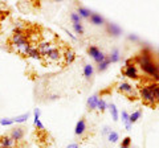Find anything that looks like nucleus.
Returning a JSON list of instances; mask_svg holds the SVG:
<instances>
[{
  "label": "nucleus",
  "instance_id": "1",
  "mask_svg": "<svg viewBox=\"0 0 159 148\" xmlns=\"http://www.w3.org/2000/svg\"><path fill=\"white\" fill-rule=\"evenodd\" d=\"M135 62L141 66V69L146 74L152 77L154 80H159V66L151 60V56L147 50L142 52L139 54V56L135 58Z\"/></svg>",
  "mask_w": 159,
  "mask_h": 148
},
{
  "label": "nucleus",
  "instance_id": "2",
  "mask_svg": "<svg viewBox=\"0 0 159 148\" xmlns=\"http://www.w3.org/2000/svg\"><path fill=\"white\" fill-rule=\"evenodd\" d=\"M139 94H141V98L142 101L146 103V105H150V106H155V97H154V93H152V89L150 86V83L148 85H145L139 89Z\"/></svg>",
  "mask_w": 159,
  "mask_h": 148
},
{
  "label": "nucleus",
  "instance_id": "3",
  "mask_svg": "<svg viewBox=\"0 0 159 148\" xmlns=\"http://www.w3.org/2000/svg\"><path fill=\"white\" fill-rule=\"evenodd\" d=\"M88 53L93 57V60L96 61L97 63H101L102 61H105V58H106V56L101 50H99L97 46H90V48L88 49Z\"/></svg>",
  "mask_w": 159,
  "mask_h": 148
},
{
  "label": "nucleus",
  "instance_id": "4",
  "mask_svg": "<svg viewBox=\"0 0 159 148\" xmlns=\"http://www.w3.org/2000/svg\"><path fill=\"white\" fill-rule=\"evenodd\" d=\"M118 90L121 91V93H123L125 95H127L129 98H135V97H137L135 90H134V87L130 85V83H127V82H122V83H119Z\"/></svg>",
  "mask_w": 159,
  "mask_h": 148
},
{
  "label": "nucleus",
  "instance_id": "5",
  "mask_svg": "<svg viewBox=\"0 0 159 148\" xmlns=\"http://www.w3.org/2000/svg\"><path fill=\"white\" fill-rule=\"evenodd\" d=\"M56 48V45H53L52 42H49V41H41L39 44V46H37V50L40 53V56L41 57H45L47 54L52 50V49Z\"/></svg>",
  "mask_w": 159,
  "mask_h": 148
},
{
  "label": "nucleus",
  "instance_id": "6",
  "mask_svg": "<svg viewBox=\"0 0 159 148\" xmlns=\"http://www.w3.org/2000/svg\"><path fill=\"white\" fill-rule=\"evenodd\" d=\"M45 58L48 61H51V62H57V61H60V58H61V52H60V49L56 46L47 54Z\"/></svg>",
  "mask_w": 159,
  "mask_h": 148
},
{
  "label": "nucleus",
  "instance_id": "7",
  "mask_svg": "<svg viewBox=\"0 0 159 148\" xmlns=\"http://www.w3.org/2000/svg\"><path fill=\"white\" fill-rule=\"evenodd\" d=\"M15 141L11 136L4 135L0 137V148H15Z\"/></svg>",
  "mask_w": 159,
  "mask_h": 148
},
{
  "label": "nucleus",
  "instance_id": "8",
  "mask_svg": "<svg viewBox=\"0 0 159 148\" xmlns=\"http://www.w3.org/2000/svg\"><path fill=\"white\" fill-rule=\"evenodd\" d=\"M123 74L129 78H133V80H137L138 78V70H137L135 65H127L126 69L123 70Z\"/></svg>",
  "mask_w": 159,
  "mask_h": 148
},
{
  "label": "nucleus",
  "instance_id": "9",
  "mask_svg": "<svg viewBox=\"0 0 159 148\" xmlns=\"http://www.w3.org/2000/svg\"><path fill=\"white\" fill-rule=\"evenodd\" d=\"M9 136H11L15 141L21 140L23 137H24V130H23V127L12 128V131H11V134H9Z\"/></svg>",
  "mask_w": 159,
  "mask_h": 148
},
{
  "label": "nucleus",
  "instance_id": "10",
  "mask_svg": "<svg viewBox=\"0 0 159 148\" xmlns=\"http://www.w3.org/2000/svg\"><path fill=\"white\" fill-rule=\"evenodd\" d=\"M85 130H86V123H85V120H84V119L78 120V123L76 124V130H74L76 135H80V136H81L84 132H85Z\"/></svg>",
  "mask_w": 159,
  "mask_h": 148
},
{
  "label": "nucleus",
  "instance_id": "11",
  "mask_svg": "<svg viewBox=\"0 0 159 148\" xmlns=\"http://www.w3.org/2000/svg\"><path fill=\"white\" fill-rule=\"evenodd\" d=\"M62 56H64V58H65L66 63H72L74 61V58H76V54H74V52L72 50V49H66Z\"/></svg>",
  "mask_w": 159,
  "mask_h": 148
},
{
  "label": "nucleus",
  "instance_id": "12",
  "mask_svg": "<svg viewBox=\"0 0 159 148\" xmlns=\"http://www.w3.org/2000/svg\"><path fill=\"white\" fill-rule=\"evenodd\" d=\"M27 57L34 58V60H40V58H41V56H40V53L37 50V46L36 45H33V44H32V46H31V49H29V53H28Z\"/></svg>",
  "mask_w": 159,
  "mask_h": 148
},
{
  "label": "nucleus",
  "instance_id": "13",
  "mask_svg": "<svg viewBox=\"0 0 159 148\" xmlns=\"http://www.w3.org/2000/svg\"><path fill=\"white\" fill-rule=\"evenodd\" d=\"M98 94H94L93 97H90L88 99V107L90 108V110H94V108H97V103H98Z\"/></svg>",
  "mask_w": 159,
  "mask_h": 148
},
{
  "label": "nucleus",
  "instance_id": "14",
  "mask_svg": "<svg viewBox=\"0 0 159 148\" xmlns=\"http://www.w3.org/2000/svg\"><path fill=\"white\" fill-rule=\"evenodd\" d=\"M122 120L126 126V130L130 131L131 130V123H130V114L127 111H122Z\"/></svg>",
  "mask_w": 159,
  "mask_h": 148
},
{
  "label": "nucleus",
  "instance_id": "15",
  "mask_svg": "<svg viewBox=\"0 0 159 148\" xmlns=\"http://www.w3.org/2000/svg\"><path fill=\"white\" fill-rule=\"evenodd\" d=\"M90 21L94 24V25H102L103 24V17H101V15H98V13H92Z\"/></svg>",
  "mask_w": 159,
  "mask_h": 148
},
{
  "label": "nucleus",
  "instance_id": "16",
  "mask_svg": "<svg viewBox=\"0 0 159 148\" xmlns=\"http://www.w3.org/2000/svg\"><path fill=\"white\" fill-rule=\"evenodd\" d=\"M29 116H31V114H29V112H25V114H21V115L12 118V120H13V123H24L29 119Z\"/></svg>",
  "mask_w": 159,
  "mask_h": 148
},
{
  "label": "nucleus",
  "instance_id": "17",
  "mask_svg": "<svg viewBox=\"0 0 159 148\" xmlns=\"http://www.w3.org/2000/svg\"><path fill=\"white\" fill-rule=\"evenodd\" d=\"M84 76H85L86 80H90L92 76H93V66L90 63H86L85 66H84Z\"/></svg>",
  "mask_w": 159,
  "mask_h": 148
},
{
  "label": "nucleus",
  "instance_id": "18",
  "mask_svg": "<svg viewBox=\"0 0 159 148\" xmlns=\"http://www.w3.org/2000/svg\"><path fill=\"white\" fill-rule=\"evenodd\" d=\"M77 13L80 15V17H81V19H82V17H84V19H90V16H92V12L89 11V9L84 8V7H80Z\"/></svg>",
  "mask_w": 159,
  "mask_h": 148
},
{
  "label": "nucleus",
  "instance_id": "19",
  "mask_svg": "<svg viewBox=\"0 0 159 148\" xmlns=\"http://www.w3.org/2000/svg\"><path fill=\"white\" fill-rule=\"evenodd\" d=\"M107 31L110 32V34H113V36H118V34L121 33V28H119L118 25H116V24H109Z\"/></svg>",
  "mask_w": 159,
  "mask_h": 148
},
{
  "label": "nucleus",
  "instance_id": "20",
  "mask_svg": "<svg viewBox=\"0 0 159 148\" xmlns=\"http://www.w3.org/2000/svg\"><path fill=\"white\" fill-rule=\"evenodd\" d=\"M150 86H151V89H152L154 97H155V101H157V103H158V102H159V83H157V82H151V83H150Z\"/></svg>",
  "mask_w": 159,
  "mask_h": 148
},
{
  "label": "nucleus",
  "instance_id": "21",
  "mask_svg": "<svg viewBox=\"0 0 159 148\" xmlns=\"http://www.w3.org/2000/svg\"><path fill=\"white\" fill-rule=\"evenodd\" d=\"M107 107L110 108V112H111V115H113L114 122H117V120H118V110H117L116 105H114V103H111V105H109Z\"/></svg>",
  "mask_w": 159,
  "mask_h": 148
},
{
  "label": "nucleus",
  "instance_id": "22",
  "mask_svg": "<svg viewBox=\"0 0 159 148\" xmlns=\"http://www.w3.org/2000/svg\"><path fill=\"white\" fill-rule=\"evenodd\" d=\"M97 108H98V110L101 111V112H103V111L106 110V108H107V103L105 102V99H102V98H101V99H98Z\"/></svg>",
  "mask_w": 159,
  "mask_h": 148
},
{
  "label": "nucleus",
  "instance_id": "23",
  "mask_svg": "<svg viewBox=\"0 0 159 148\" xmlns=\"http://www.w3.org/2000/svg\"><path fill=\"white\" fill-rule=\"evenodd\" d=\"M109 63H110V60L106 57L105 58V61H102L101 63H98V70L99 72H103V70H106L107 66H109Z\"/></svg>",
  "mask_w": 159,
  "mask_h": 148
},
{
  "label": "nucleus",
  "instance_id": "24",
  "mask_svg": "<svg viewBox=\"0 0 159 148\" xmlns=\"http://www.w3.org/2000/svg\"><path fill=\"white\" fill-rule=\"evenodd\" d=\"M118 134L116 131H110L109 132V135H107V139H109V141L110 143H116V141H118Z\"/></svg>",
  "mask_w": 159,
  "mask_h": 148
},
{
  "label": "nucleus",
  "instance_id": "25",
  "mask_svg": "<svg viewBox=\"0 0 159 148\" xmlns=\"http://www.w3.org/2000/svg\"><path fill=\"white\" fill-rule=\"evenodd\" d=\"M109 60H110V62H118L119 61V52H118V49H114L113 53H111V56L109 57Z\"/></svg>",
  "mask_w": 159,
  "mask_h": 148
},
{
  "label": "nucleus",
  "instance_id": "26",
  "mask_svg": "<svg viewBox=\"0 0 159 148\" xmlns=\"http://www.w3.org/2000/svg\"><path fill=\"white\" fill-rule=\"evenodd\" d=\"M73 29H74V32H76L77 34H80V36H82V34H84V27H82L81 23L73 24Z\"/></svg>",
  "mask_w": 159,
  "mask_h": 148
},
{
  "label": "nucleus",
  "instance_id": "27",
  "mask_svg": "<svg viewBox=\"0 0 159 148\" xmlns=\"http://www.w3.org/2000/svg\"><path fill=\"white\" fill-rule=\"evenodd\" d=\"M13 27H15V29H19V31H24V29H25V24L21 20H15Z\"/></svg>",
  "mask_w": 159,
  "mask_h": 148
},
{
  "label": "nucleus",
  "instance_id": "28",
  "mask_svg": "<svg viewBox=\"0 0 159 148\" xmlns=\"http://www.w3.org/2000/svg\"><path fill=\"white\" fill-rule=\"evenodd\" d=\"M70 20L73 21V24H78V23H81V17H80V15L77 12H72L70 13Z\"/></svg>",
  "mask_w": 159,
  "mask_h": 148
},
{
  "label": "nucleus",
  "instance_id": "29",
  "mask_svg": "<svg viewBox=\"0 0 159 148\" xmlns=\"http://www.w3.org/2000/svg\"><path fill=\"white\" fill-rule=\"evenodd\" d=\"M141 114H142V112L138 110V111L133 112V114L130 115V123H131V124H133V123H135V122L139 119V116H141Z\"/></svg>",
  "mask_w": 159,
  "mask_h": 148
},
{
  "label": "nucleus",
  "instance_id": "30",
  "mask_svg": "<svg viewBox=\"0 0 159 148\" xmlns=\"http://www.w3.org/2000/svg\"><path fill=\"white\" fill-rule=\"evenodd\" d=\"M13 124V120L11 118H2L0 119V126H12Z\"/></svg>",
  "mask_w": 159,
  "mask_h": 148
},
{
  "label": "nucleus",
  "instance_id": "31",
  "mask_svg": "<svg viewBox=\"0 0 159 148\" xmlns=\"http://www.w3.org/2000/svg\"><path fill=\"white\" fill-rule=\"evenodd\" d=\"M33 124H34V127H37V130H40V131L44 130V124L41 123V120H40V118H33Z\"/></svg>",
  "mask_w": 159,
  "mask_h": 148
},
{
  "label": "nucleus",
  "instance_id": "32",
  "mask_svg": "<svg viewBox=\"0 0 159 148\" xmlns=\"http://www.w3.org/2000/svg\"><path fill=\"white\" fill-rule=\"evenodd\" d=\"M130 143H131L130 137H125V139H123V141H122V146H121V147H129V146H130Z\"/></svg>",
  "mask_w": 159,
  "mask_h": 148
},
{
  "label": "nucleus",
  "instance_id": "33",
  "mask_svg": "<svg viewBox=\"0 0 159 148\" xmlns=\"http://www.w3.org/2000/svg\"><path fill=\"white\" fill-rule=\"evenodd\" d=\"M33 114H34V118H40V114H41V111H40V108H34V111H33Z\"/></svg>",
  "mask_w": 159,
  "mask_h": 148
},
{
  "label": "nucleus",
  "instance_id": "34",
  "mask_svg": "<svg viewBox=\"0 0 159 148\" xmlns=\"http://www.w3.org/2000/svg\"><path fill=\"white\" fill-rule=\"evenodd\" d=\"M68 148H80V146L77 144V143H73V144H69Z\"/></svg>",
  "mask_w": 159,
  "mask_h": 148
},
{
  "label": "nucleus",
  "instance_id": "35",
  "mask_svg": "<svg viewBox=\"0 0 159 148\" xmlns=\"http://www.w3.org/2000/svg\"><path fill=\"white\" fill-rule=\"evenodd\" d=\"M7 15V12H4V11H0V21H2V17L3 16H6Z\"/></svg>",
  "mask_w": 159,
  "mask_h": 148
},
{
  "label": "nucleus",
  "instance_id": "36",
  "mask_svg": "<svg viewBox=\"0 0 159 148\" xmlns=\"http://www.w3.org/2000/svg\"><path fill=\"white\" fill-rule=\"evenodd\" d=\"M109 132H110V131H109V127H105V130H103V134H109Z\"/></svg>",
  "mask_w": 159,
  "mask_h": 148
},
{
  "label": "nucleus",
  "instance_id": "37",
  "mask_svg": "<svg viewBox=\"0 0 159 148\" xmlns=\"http://www.w3.org/2000/svg\"><path fill=\"white\" fill-rule=\"evenodd\" d=\"M121 148H129V147H121Z\"/></svg>",
  "mask_w": 159,
  "mask_h": 148
}]
</instances>
